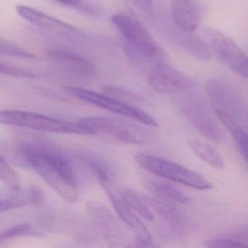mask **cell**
<instances>
[{"label": "cell", "instance_id": "cell-1", "mask_svg": "<svg viewBox=\"0 0 248 248\" xmlns=\"http://www.w3.org/2000/svg\"><path fill=\"white\" fill-rule=\"evenodd\" d=\"M20 153L29 165L68 201L78 198V188L72 167L64 155L51 145L29 143L21 145Z\"/></svg>", "mask_w": 248, "mask_h": 248}, {"label": "cell", "instance_id": "cell-2", "mask_svg": "<svg viewBox=\"0 0 248 248\" xmlns=\"http://www.w3.org/2000/svg\"><path fill=\"white\" fill-rule=\"evenodd\" d=\"M111 21L126 42L127 53L132 60L160 57L161 49L140 21L124 14H114Z\"/></svg>", "mask_w": 248, "mask_h": 248}, {"label": "cell", "instance_id": "cell-3", "mask_svg": "<svg viewBox=\"0 0 248 248\" xmlns=\"http://www.w3.org/2000/svg\"><path fill=\"white\" fill-rule=\"evenodd\" d=\"M91 168L109 197L119 217L136 235L137 246L143 248L152 246V236L149 230L141 219L135 213L134 210L127 204L122 195L121 191L110 179L107 171L98 164L91 163Z\"/></svg>", "mask_w": 248, "mask_h": 248}, {"label": "cell", "instance_id": "cell-4", "mask_svg": "<svg viewBox=\"0 0 248 248\" xmlns=\"http://www.w3.org/2000/svg\"><path fill=\"white\" fill-rule=\"evenodd\" d=\"M136 162L148 172L197 190H208L212 184L202 175L178 164L146 154H138Z\"/></svg>", "mask_w": 248, "mask_h": 248}, {"label": "cell", "instance_id": "cell-5", "mask_svg": "<svg viewBox=\"0 0 248 248\" xmlns=\"http://www.w3.org/2000/svg\"><path fill=\"white\" fill-rule=\"evenodd\" d=\"M0 120L4 124L47 133L93 135L88 129L79 123L63 121L59 119L28 111L15 110L3 111L0 114Z\"/></svg>", "mask_w": 248, "mask_h": 248}, {"label": "cell", "instance_id": "cell-6", "mask_svg": "<svg viewBox=\"0 0 248 248\" xmlns=\"http://www.w3.org/2000/svg\"><path fill=\"white\" fill-rule=\"evenodd\" d=\"M63 89L71 95L90 104H94L104 109L139 122L144 125L157 127L156 120L140 108L133 104L124 102L114 97L105 94L98 93L79 87L68 86Z\"/></svg>", "mask_w": 248, "mask_h": 248}, {"label": "cell", "instance_id": "cell-7", "mask_svg": "<svg viewBox=\"0 0 248 248\" xmlns=\"http://www.w3.org/2000/svg\"><path fill=\"white\" fill-rule=\"evenodd\" d=\"M93 135L105 133L130 144H141L146 141L144 129L127 120L111 117H88L78 122Z\"/></svg>", "mask_w": 248, "mask_h": 248}, {"label": "cell", "instance_id": "cell-8", "mask_svg": "<svg viewBox=\"0 0 248 248\" xmlns=\"http://www.w3.org/2000/svg\"><path fill=\"white\" fill-rule=\"evenodd\" d=\"M209 47L233 72L248 80V56L230 37L215 30H206Z\"/></svg>", "mask_w": 248, "mask_h": 248}, {"label": "cell", "instance_id": "cell-9", "mask_svg": "<svg viewBox=\"0 0 248 248\" xmlns=\"http://www.w3.org/2000/svg\"><path fill=\"white\" fill-rule=\"evenodd\" d=\"M147 83L154 91L163 95L183 93L194 87L190 78L164 63L152 66L148 74Z\"/></svg>", "mask_w": 248, "mask_h": 248}, {"label": "cell", "instance_id": "cell-10", "mask_svg": "<svg viewBox=\"0 0 248 248\" xmlns=\"http://www.w3.org/2000/svg\"><path fill=\"white\" fill-rule=\"evenodd\" d=\"M207 92L211 100L212 107L226 113L237 123L245 116H248L242 95L226 82L210 79L207 84Z\"/></svg>", "mask_w": 248, "mask_h": 248}, {"label": "cell", "instance_id": "cell-11", "mask_svg": "<svg viewBox=\"0 0 248 248\" xmlns=\"http://www.w3.org/2000/svg\"><path fill=\"white\" fill-rule=\"evenodd\" d=\"M181 110L191 124L204 137L214 143L221 140V131L202 101L199 98L187 100L183 103Z\"/></svg>", "mask_w": 248, "mask_h": 248}, {"label": "cell", "instance_id": "cell-12", "mask_svg": "<svg viewBox=\"0 0 248 248\" xmlns=\"http://www.w3.org/2000/svg\"><path fill=\"white\" fill-rule=\"evenodd\" d=\"M87 210L97 224L102 229L104 236L111 245L118 246L124 243V236L114 215L104 204L97 202L86 203Z\"/></svg>", "mask_w": 248, "mask_h": 248}, {"label": "cell", "instance_id": "cell-13", "mask_svg": "<svg viewBox=\"0 0 248 248\" xmlns=\"http://www.w3.org/2000/svg\"><path fill=\"white\" fill-rule=\"evenodd\" d=\"M171 13L174 24L194 32L200 22V9L197 0H171Z\"/></svg>", "mask_w": 248, "mask_h": 248}, {"label": "cell", "instance_id": "cell-14", "mask_svg": "<svg viewBox=\"0 0 248 248\" xmlns=\"http://www.w3.org/2000/svg\"><path fill=\"white\" fill-rule=\"evenodd\" d=\"M16 11L26 21L59 34H70L77 31L76 27L56 19L42 11L25 5H18Z\"/></svg>", "mask_w": 248, "mask_h": 248}, {"label": "cell", "instance_id": "cell-15", "mask_svg": "<svg viewBox=\"0 0 248 248\" xmlns=\"http://www.w3.org/2000/svg\"><path fill=\"white\" fill-rule=\"evenodd\" d=\"M144 197L150 207L168 223L172 232L178 235L185 233L188 227V220L181 210L159 199Z\"/></svg>", "mask_w": 248, "mask_h": 248}, {"label": "cell", "instance_id": "cell-16", "mask_svg": "<svg viewBox=\"0 0 248 248\" xmlns=\"http://www.w3.org/2000/svg\"><path fill=\"white\" fill-rule=\"evenodd\" d=\"M50 59L66 68L68 70L85 77L96 75L94 66L82 56L63 49H51L47 52Z\"/></svg>", "mask_w": 248, "mask_h": 248}, {"label": "cell", "instance_id": "cell-17", "mask_svg": "<svg viewBox=\"0 0 248 248\" xmlns=\"http://www.w3.org/2000/svg\"><path fill=\"white\" fill-rule=\"evenodd\" d=\"M174 37L177 44L191 54L194 57L202 60H210L211 59V49L201 38L194 34V32H188L178 27L175 24Z\"/></svg>", "mask_w": 248, "mask_h": 248}, {"label": "cell", "instance_id": "cell-18", "mask_svg": "<svg viewBox=\"0 0 248 248\" xmlns=\"http://www.w3.org/2000/svg\"><path fill=\"white\" fill-rule=\"evenodd\" d=\"M146 188L151 194L155 196V198L162 201L180 204L189 202V198L184 193L164 181H149L146 184Z\"/></svg>", "mask_w": 248, "mask_h": 248}, {"label": "cell", "instance_id": "cell-19", "mask_svg": "<svg viewBox=\"0 0 248 248\" xmlns=\"http://www.w3.org/2000/svg\"><path fill=\"white\" fill-rule=\"evenodd\" d=\"M190 148L194 154L203 162L217 170L224 168V162L219 152L210 144L200 140H190L188 142Z\"/></svg>", "mask_w": 248, "mask_h": 248}, {"label": "cell", "instance_id": "cell-20", "mask_svg": "<svg viewBox=\"0 0 248 248\" xmlns=\"http://www.w3.org/2000/svg\"><path fill=\"white\" fill-rule=\"evenodd\" d=\"M121 193L127 204L139 216L149 221L153 220V213L144 196H140L136 191L131 189L122 190Z\"/></svg>", "mask_w": 248, "mask_h": 248}, {"label": "cell", "instance_id": "cell-21", "mask_svg": "<svg viewBox=\"0 0 248 248\" xmlns=\"http://www.w3.org/2000/svg\"><path fill=\"white\" fill-rule=\"evenodd\" d=\"M0 53L5 56H14V57L21 58V59H30V60H37V56L30 53L21 47H18L13 43H9L7 40L1 39L0 40Z\"/></svg>", "mask_w": 248, "mask_h": 248}, {"label": "cell", "instance_id": "cell-22", "mask_svg": "<svg viewBox=\"0 0 248 248\" xmlns=\"http://www.w3.org/2000/svg\"><path fill=\"white\" fill-rule=\"evenodd\" d=\"M0 177L2 181L14 191H18L21 188L19 180L15 171L11 168L2 156L0 161Z\"/></svg>", "mask_w": 248, "mask_h": 248}, {"label": "cell", "instance_id": "cell-23", "mask_svg": "<svg viewBox=\"0 0 248 248\" xmlns=\"http://www.w3.org/2000/svg\"><path fill=\"white\" fill-rule=\"evenodd\" d=\"M103 91L104 93H107L110 96L114 97L117 99L121 100V101L130 104H131V102L136 104V103H140V101H142L141 98L139 95L130 93V91H126L123 88H119V87L108 85V86L104 87Z\"/></svg>", "mask_w": 248, "mask_h": 248}, {"label": "cell", "instance_id": "cell-24", "mask_svg": "<svg viewBox=\"0 0 248 248\" xmlns=\"http://www.w3.org/2000/svg\"><path fill=\"white\" fill-rule=\"evenodd\" d=\"M234 139L242 157L248 165V134L242 130L239 124L229 130Z\"/></svg>", "mask_w": 248, "mask_h": 248}, {"label": "cell", "instance_id": "cell-25", "mask_svg": "<svg viewBox=\"0 0 248 248\" xmlns=\"http://www.w3.org/2000/svg\"><path fill=\"white\" fill-rule=\"evenodd\" d=\"M205 246L210 248H241L243 245L228 236L213 238L205 242Z\"/></svg>", "mask_w": 248, "mask_h": 248}, {"label": "cell", "instance_id": "cell-26", "mask_svg": "<svg viewBox=\"0 0 248 248\" xmlns=\"http://www.w3.org/2000/svg\"><path fill=\"white\" fill-rule=\"evenodd\" d=\"M31 232V226L27 223L16 225L14 227L7 229L0 235V242L2 243L4 241L8 240L11 238L16 237L21 235L27 234Z\"/></svg>", "mask_w": 248, "mask_h": 248}, {"label": "cell", "instance_id": "cell-27", "mask_svg": "<svg viewBox=\"0 0 248 248\" xmlns=\"http://www.w3.org/2000/svg\"><path fill=\"white\" fill-rule=\"evenodd\" d=\"M0 72L2 75L17 77V78H27V79H33L35 78V75L30 71L11 66L8 64H3V63L0 64Z\"/></svg>", "mask_w": 248, "mask_h": 248}, {"label": "cell", "instance_id": "cell-28", "mask_svg": "<svg viewBox=\"0 0 248 248\" xmlns=\"http://www.w3.org/2000/svg\"><path fill=\"white\" fill-rule=\"evenodd\" d=\"M32 204L30 197L27 196V198H10L1 200L0 210L1 212L8 211L13 209L24 207L27 204Z\"/></svg>", "mask_w": 248, "mask_h": 248}, {"label": "cell", "instance_id": "cell-29", "mask_svg": "<svg viewBox=\"0 0 248 248\" xmlns=\"http://www.w3.org/2000/svg\"><path fill=\"white\" fill-rule=\"evenodd\" d=\"M133 3L144 13L148 17L152 18L154 16V6L152 0H131Z\"/></svg>", "mask_w": 248, "mask_h": 248}, {"label": "cell", "instance_id": "cell-30", "mask_svg": "<svg viewBox=\"0 0 248 248\" xmlns=\"http://www.w3.org/2000/svg\"><path fill=\"white\" fill-rule=\"evenodd\" d=\"M229 237L237 241L244 245L245 248H248V226L241 228L230 234L227 235Z\"/></svg>", "mask_w": 248, "mask_h": 248}, {"label": "cell", "instance_id": "cell-31", "mask_svg": "<svg viewBox=\"0 0 248 248\" xmlns=\"http://www.w3.org/2000/svg\"><path fill=\"white\" fill-rule=\"evenodd\" d=\"M59 3L66 6L73 8H84L82 5V0H56Z\"/></svg>", "mask_w": 248, "mask_h": 248}, {"label": "cell", "instance_id": "cell-32", "mask_svg": "<svg viewBox=\"0 0 248 248\" xmlns=\"http://www.w3.org/2000/svg\"></svg>", "mask_w": 248, "mask_h": 248}]
</instances>
